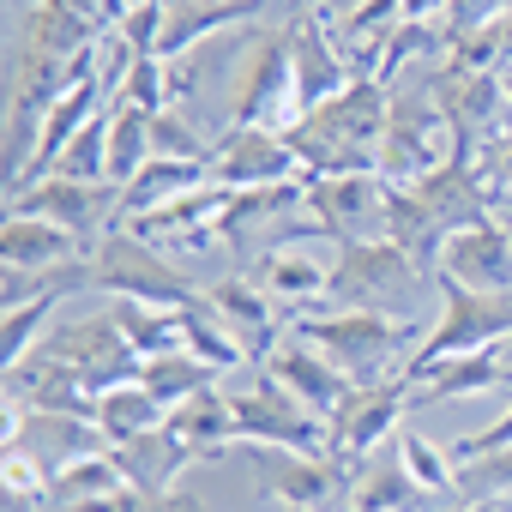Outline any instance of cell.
Here are the masks:
<instances>
[{
    "instance_id": "49",
    "label": "cell",
    "mask_w": 512,
    "mask_h": 512,
    "mask_svg": "<svg viewBox=\"0 0 512 512\" xmlns=\"http://www.w3.org/2000/svg\"><path fill=\"white\" fill-rule=\"evenodd\" d=\"M500 25H506V67H512V13H506Z\"/></svg>"
},
{
    "instance_id": "11",
    "label": "cell",
    "mask_w": 512,
    "mask_h": 512,
    "mask_svg": "<svg viewBox=\"0 0 512 512\" xmlns=\"http://www.w3.org/2000/svg\"><path fill=\"white\" fill-rule=\"evenodd\" d=\"M229 127H272V133H290L302 127L296 115V73H290V25L266 31L247 55V85L235 97V115Z\"/></svg>"
},
{
    "instance_id": "9",
    "label": "cell",
    "mask_w": 512,
    "mask_h": 512,
    "mask_svg": "<svg viewBox=\"0 0 512 512\" xmlns=\"http://www.w3.org/2000/svg\"><path fill=\"white\" fill-rule=\"evenodd\" d=\"M386 199L392 181L374 175H302V205L314 211V223L326 229L332 247L344 241H380L386 235Z\"/></svg>"
},
{
    "instance_id": "15",
    "label": "cell",
    "mask_w": 512,
    "mask_h": 512,
    "mask_svg": "<svg viewBox=\"0 0 512 512\" xmlns=\"http://www.w3.org/2000/svg\"><path fill=\"white\" fill-rule=\"evenodd\" d=\"M205 302H211V308L223 314V326L235 332L247 368H266V362H272V350L284 344V320H278V302H272L260 284H253L247 272L205 284Z\"/></svg>"
},
{
    "instance_id": "35",
    "label": "cell",
    "mask_w": 512,
    "mask_h": 512,
    "mask_svg": "<svg viewBox=\"0 0 512 512\" xmlns=\"http://www.w3.org/2000/svg\"><path fill=\"white\" fill-rule=\"evenodd\" d=\"M67 296H31V302H19V308H7V332H0V350H7V368H19L43 338H49V320H55V308H61Z\"/></svg>"
},
{
    "instance_id": "52",
    "label": "cell",
    "mask_w": 512,
    "mask_h": 512,
    "mask_svg": "<svg viewBox=\"0 0 512 512\" xmlns=\"http://www.w3.org/2000/svg\"><path fill=\"white\" fill-rule=\"evenodd\" d=\"M314 512H326V506H314Z\"/></svg>"
},
{
    "instance_id": "19",
    "label": "cell",
    "mask_w": 512,
    "mask_h": 512,
    "mask_svg": "<svg viewBox=\"0 0 512 512\" xmlns=\"http://www.w3.org/2000/svg\"><path fill=\"white\" fill-rule=\"evenodd\" d=\"M253 470H260L272 500H284V512L332 506L338 488H350L332 458H308V452H284V446H260V452H253Z\"/></svg>"
},
{
    "instance_id": "44",
    "label": "cell",
    "mask_w": 512,
    "mask_h": 512,
    "mask_svg": "<svg viewBox=\"0 0 512 512\" xmlns=\"http://www.w3.org/2000/svg\"><path fill=\"white\" fill-rule=\"evenodd\" d=\"M500 446H512V410H506V416H494L488 428L464 434V440L452 446V458H458V464H470V458H488V452H500Z\"/></svg>"
},
{
    "instance_id": "12",
    "label": "cell",
    "mask_w": 512,
    "mask_h": 512,
    "mask_svg": "<svg viewBox=\"0 0 512 512\" xmlns=\"http://www.w3.org/2000/svg\"><path fill=\"white\" fill-rule=\"evenodd\" d=\"M308 241H326L320 223H308L302 235H278L260 260L247 266V278L260 284L284 314H302V308H326V290H332V266L320 260V253Z\"/></svg>"
},
{
    "instance_id": "43",
    "label": "cell",
    "mask_w": 512,
    "mask_h": 512,
    "mask_svg": "<svg viewBox=\"0 0 512 512\" xmlns=\"http://www.w3.org/2000/svg\"><path fill=\"white\" fill-rule=\"evenodd\" d=\"M79 512H175V494H145V488L127 482V488H115V494H103Z\"/></svg>"
},
{
    "instance_id": "50",
    "label": "cell",
    "mask_w": 512,
    "mask_h": 512,
    "mask_svg": "<svg viewBox=\"0 0 512 512\" xmlns=\"http://www.w3.org/2000/svg\"><path fill=\"white\" fill-rule=\"evenodd\" d=\"M500 350H506V368H512V338H506V344H500Z\"/></svg>"
},
{
    "instance_id": "16",
    "label": "cell",
    "mask_w": 512,
    "mask_h": 512,
    "mask_svg": "<svg viewBox=\"0 0 512 512\" xmlns=\"http://www.w3.org/2000/svg\"><path fill=\"white\" fill-rule=\"evenodd\" d=\"M428 211H434V223L446 229V235H458V229H482V223H494V211H488V181H482V163H476V151H452L434 175H422L416 187H410Z\"/></svg>"
},
{
    "instance_id": "17",
    "label": "cell",
    "mask_w": 512,
    "mask_h": 512,
    "mask_svg": "<svg viewBox=\"0 0 512 512\" xmlns=\"http://www.w3.org/2000/svg\"><path fill=\"white\" fill-rule=\"evenodd\" d=\"M266 374H272L284 392H296V398H302L320 422H332V416L350 404V392H356V380H350V374H344L326 350H314V344H308V338H296V332L272 350Z\"/></svg>"
},
{
    "instance_id": "33",
    "label": "cell",
    "mask_w": 512,
    "mask_h": 512,
    "mask_svg": "<svg viewBox=\"0 0 512 512\" xmlns=\"http://www.w3.org/2000/svg\"><path fill=\"white\" fill-rule=\"evenodd\" d=\"M151 157H157V151H151V115L109 103V181L127 187Z\"/></svg>"
},
{
    "instance_id": "37",
    "label": "cell",
    "mask_w": 512,
    "mask_h": 512,
    "mask_svg": "<svg viewBox=\"0 0 512 512\" xmlns=\"http://www.w3.org/2000/svg\"><path fill=\"white\" fill-rule=\"evenodd\" d=\"M49 175H67V181H109V109L61 151V163H55ZM49 175H43V181H49Z\"/></svg>"
},
{
    "instance_id": "3",
    "label": "cell",
    "mask_w": 512,
    "mask_h": 512,
    "mask_svg": "<svg viewBox=\"0 0 512 512\" xmlns=\"http://www.w3.org/2000/svg\"><path fill=\"white\" fill-rule=\"evenodd\" d=\"M386 91H392V121L380 139V175L392 187H416L422 175H434L458 151V133L428 85V67H416L410 85H386Z\"/></svg>"
},
{
    "instance_id": "26",
    "label": "cell",
    "mask_w": 512,
    "mask_h": 512,
    "mask_svg": "<svg viewBox=\"0 0 512 512\" xmlns=\"http://www.w3.org/2000/svg\"><path fill=\"white\" fill-rule=\"evenodd\" d=\"M115 458H121L127 482H133V488H145V494H175V476L193 464V452L169 434V422H163V428H151V434H139L133 446H121Z\"/></svg>"
},
{
    "instance_id": "4",
    "label": "cell",
    "mask_w": 512,
    "mask_h": 512,
    "mask_svg": "<svg viewBox=\"0 0 512 512\" xmlns=\"http://www.w3.org/2000/svg\"><path fill=\"white\" fill-rule=\"evenodd\" d=\"M440 284V320H434V332L422 338V350L398 368V380L404 386H416L434 362H446V356H476V350H500L506 338H512V290L506 296H482V290H464V284H446V278H434Z\"/></svg>"
},
{
    "instance_id": "22",
    "label": "cell",
    "mask_w": 512,
    "mask_h": 512,
    "mask_svg": "<svg viewBox=\"0 0 512 512\" xmlns=\"http://www.w3.org/2000/svg\"><path fill=\"white\" fill-rule=\"evenodd\" d=\"M494 386H512L506 350L446 356V362H434V368H428V374L410 386V404H452V398H470V392H494Z\"/></svg>"
},
{
    "instance_id": "18",
    "label": "cell",
    "mask_w": 512,
    "mask_h": 512,
    "mask_svg": "<svg viewBox=\"0 0 512 512\" xmlns=\"http://www.w3.org/2000/svg\"><path fill=\"white\" fill-rule=\"evenodd\" d=\"M434 278L464 284V290H482V296H506V290H512V229L482 223V229L446 235Z\"/></svg>"
},
{
    "instance_id": "31",
    "label": "cell",
    "mask_w": 512,
    "mask_h": 512,
    "mask_svg": "<svg viewBox=\"0 0 512 512\" xmlns=\"http://www.w3.org/2000/svg\"><path fill=\"white\" fill-rule=\"evenodd\" d=\"M139 386H145L163 410H175V404H187L193 392L217 386V368L199 362V356H187V350H169V356H151V362L139 368Z\"/></svg>"
},
{
    "instance_id": "41",
    "label": "cell",
    "mask_w": 512,
    "mask_h": 512,
    "mask_svg": "<svg viewBox=\"0 0 512 512\" xmlns=\"http://www.w3.org/2000/svg\"><path fill=\"white\" fill-rule=\"evenodd\" d=\"M163 25H169V0H145V7H133V13L115 25V37H121L133 55H157V43H163Z\"/></svg>"
},
{
    "instance_id": "40",
    "label": "cell",
    "mask_w": 512,
    "mask_h": 512,
    "mask_svg": "<svg viewBox=\"0 0 512 512\" xmlns=\"http://www.w3.org/2000/svg\"><path fill=\"white\" fill-rule=\"evenodd\" d=\"M0 482H7V512H25V500H49V470L25 452L0 458Z\"/></svg>"
},
{
    "instance_id": "45",
    "label": "cell",
    "mask_w": 512,
    "mask_h": 512,
    "mask_svg": "<svg viewBox=\"0 0 512 512\" xmlns=\"http://www.w3.org/2000/svg\"><path fill=\"white\" fill-rule=\"evenodd\" d=\"M452 0H404V25H446Z\"/></svg>"
},
{
    "instance_id": "25",
    "label": "cell",
    "mask_w": 512,
    "mask_h": 512,
    "mask_svg": "<svg viewBox=\"0 0 512 512\" xmlns=\"http://www.w3.org/2000/svg\"><path fill=\"white\" fill-rule=\"evenodd\" d=\"M163 422H169V410H163L139 380H127V386H115V392H103V398H97V410H91V428L103 434V446H109V452L133 446L139 434H151V428H163Z\"/></svg>"
},
{
    "instance_id": "28",
    "label": "cell",
    "mask_w": 512,
    "mask_h": 512,
    "mask_svg": "<svg viewBox=\"0 0 512 512\" xmlns=\"http://www.w3.org/2000/svg\"><path fill=\"white\" fill-rule=\"evenodd\" d=\"M175 320H181V350H187V356L211 362L217 374H223V368H247V362H241L235 332H229V326H223V314L205 302V290H193V302H181V308H175Z\"/></svg>"
},
{
    "instance_id": "51",
    "label": "cell",
    "mask_w": 512,
    "mask_h": 512,
    "mask_svg": "<svg viewBox=\"0 0 512 512\" xmlns=\"http://www.w3.org/2000/svg\"><path fill=\"white\" fill-rule=\"evenodd\" d=\"M500 512H512V494H506V500H500Z\"/></svg>"
},
{
    "instance_id": "46",
    "label": "cell",
    "mask_w": 512,
    "mask_h": 512,
    "mask_svg": "<svg viewBox=\"0 0 512 512\" xmlns=\"http://www.w3.org/2000/svg\"><path fill=\"white\" fill-rule=\"evenodd\" d=\"M458 512H500V500H464Z\"/></svg>"
},
{
    "instance_id": "30",
    "label": "cell",
    "mask_w": 512,
    "mask_h": 512,
    "mask_svg": "<svg viewBox=\"0 0 512 512\" xmlns=\"http://www.w3.org/2000/svg\"><path fill=\"white\" fill-rule=\"evenodd\" d=\"M115 488H127V470H121L115 452H91V458H79V464L49 476V500L67 506V512H79V506H91V500H103Z\"/></svg>"
},
{
    "instance_id": "34",
    "label": "cell",
    "mask_w": 512,
    "mask_h": 512,
    "mask_svg": "<svg viewBox=\"0 0 512 512\" xmlns=\"http://www.w3.org/2000/svg\"><path fill=\"white\" fill-rule=\"evenodd\" d=\"M398 458H404V470L416 476V488H422V494H452V488H458V458H452V452H440L428 434L398 428Z\"/></svg>"
},
{
    "instance_id": "14",
    "label": "cell",
    "mask_w": 512,
    "mask_h": 512,
    "mask_svg": "<svg viewBox=\"0 0 512 512\" xmlns=\"http://www.w3.org/2000/svg\"><path fill=\"white\" fill-rule=\"evenodd\" d=\"M290 73H296V115L308 121L338 91H350V61L332 37V13H296L290 19Z\"/></svg>"
},
{
    "instance_id": "1",
    "label": "cell",
    "mask_w": 512,
    "mask_h": 512,
    "mask_svg": "<svg viewBox=\"0 0 512 512\" xmlns=\"http://www.w3.org/2000/svg\"><path fill=\"white\" fill-rule=\"evenodd\" d=\"M386 121H392V91L380 79H350V91H338L326 109H314L284 139L302 175H374Z\"/></svg>"
},
{
    "instance_id": "20",
    "label": "cell",
    "mask_w": 512,
    "mask_h": 512,
    "mask_svg": "<svg viewBox=\"0 0 512 512\" xmlns=\"http://www.w3.org/2000/svg\"><path fill=\"white\" fill-rule=\"evenodd\" d=\"M272 7H278V0H169V25H163L157 55L175 61V55H187V49L223 37V31H241V25H253V19H266Z\"/></svg>"
},
{
    "instance_id": "5",
    "label": "cell",
    "mask_w": 512,
    "mask_h": 512,
    "mask_svg": "<svg viewBox=\"0 0 512 512\" xmlns=\"http://www.w3.org/2000/svg\"><path fill=\"white\" fill-rule=\"evenodd\" d=\"M91 284L109 290L115 302H145V308H181V302H193L187 272L169 260L163 247L139 241L127 223H115V229L91 247Z\"/></svg>"
},
{
    "instance_id": "36",
    "label": "cell",
    "mask_w": 512,
    "mask_h": 512,
    "mask_svg": "<svg viewBox=\"0 0 512 512\" xmlns=\"http://www.w3.org/2000/svg\"><path fill=\"white\" fill-rule=\"evenodd\" d=\"M109 103L139 109V115H163V109L175 103V91H169V61H163V55H139L133 73L121 79V91H115Z\"/></svg>"
},
{
    "instance_id": "2",
    "label": "cell",
    "mask_w": 512,
    "mask_h": 512,
    "mask_svg": "<svg viewBox=\"0 0 512 512\" xmlns=\"http://www.w3.org/2000/svg\"><path fill=\"white\" fill-rule=\"evenodd\" d=\"M290 332L308 338L314 350H326L356 386H380L398 380V368L422 350V320L410 314H386V308H302L290 314Z\"/></svg>"
},
{
    "instance_id": "23",
    "label": "cell",
    "mask_w": 512,
    "mask_h": 512,
    "mask_svg": "<svg viewBox=\"0 0 512 512\" xmlns=\"http://www.w3.org/2000/svg\"><path fill=\"white\" fill-rule=\"evenodd\" d=\"M169 434L193 452V458H223L229 446H235V404H229V392L223 386H205V392H193L187 404H175L169 410Z\"/></svg>"
},
{
    "instance_id": "48",
    "label": "cell",
    "mask_w": 512,
    "mask_h": 512,
    "mask_svg": "<svg viewBox=\"0 0 512 512\" xmlns=\"http://www.w3.org/2000/svg\"><path fill=\"white\" fill-rule=\"evenodd\" d=\"M500 91H506V103H512V67H500Z\"/></svg>"
},
{
    "instance_id": "39",
    "label": "cell",
    "mask_w": 512,
    "mask_h": 512,
    "mask_svg": "<svg viewBox=\"0 0 512 512\" xmlns=\"http://www.w3.org/2000/svg\"><path fill=\"white\" fill-rule=\"evenodd\" d=\"M151 151L157 157H181V163H211V145L193 133V121H181L175 109L151 115Z\"/></svg>"
},
{
    "instance_id": "27",
    "label": "cell",
    "mask_w": 512,
    "mask_h": 512,
    "mask_svg": "<svg viewBox=\"0 0 512 512\" xmlns=\"http://www.w3.org/2000/svg\"><path fill=\"white\" fill-rule=\"evenodd\" d=\"M386 241H392V247H404L410 260L434 278L440 247H446V229L434 223V211H428L410 187H392V199H386Z\"/></svg>"
},
{
    "instance_id": "6",
    "label": "cell",
    "mask_w": 512,
    "mask_h": 512,
    "mask_svg": "<svg viewBox=\"0 0 512 512\" xmlns=\"http://www.w3.org/2000/svg\"><path fill=\"white\" fill-rule=\"evenodd\" d=\"M428 272L410 260L404 247H392L386 235L380 241H344L338 260H332V290H326V308H386L410 290H422Z\"/></svg>"
},
{
    "instance_id": "38",
    "label": "cell",
    "mask_w": 512,
    "mask_h": 512,
    "mask_svg": "<svg viewBox=\"0 0 512 512\" xmlns=\"http://www.w3.org/2000/svg\"><path fill=\"white\" fill-rule=\"evenodd\" d=\"M458 494H464V500H506V494H512V446L458 464Z\"/></svg>"
},
{
    "instance_id": "8",
    "label": "cell",
    "mask_w": 512,
    "mask_h": 512,
    "mask_svg": "<svg viewBox=\"0 0 512 512\" xmlns=\"http://www.w3.org/2000/svg\"><path fill=\"white\" fill-rule=\"evenodd\" d=\"M404 410H410V386L404 380H380V386H356L350 392V404L326 422V458L338 464L344 482H356L362 464L380 452V440L404 428Z\"/></svg>"
},
{
    "instance_id": "47",
    "label": "cell",
    "mask_w": 512,
    "mask_h": 512,
    "mask_svg": "<svg viewBox=\"0 0 512 512\" xmlns=\"http://www.w3.org/2000/svg\"><path fill=\"white\" fill-rule=\"evenodd\" d=\"M175 512H205V506H199L193 494H175Z\"/></svg>"
},
{
    "instance_id": "24",
    "label": "cell",
    "mask_w": 512,
    "mask_h": 512,
    "mask_svg": "<svg viewBox=\"0 0 512 512\" xmlns=\"http://www.w3.org/2000/svg\"><path fill=\"white\" fill-rule=\"evenodd\" d=\"M211 181V163H181V157H151L127 187H121V223H133V217H145V211H157V205H169V199H181V193H193V187H205Z\"/></svg>"
},
{
    "instance_id": "13",
    "label": "cell",
    "mask_w": 512,
    "mask_h": 512,
    "mask_svg": "<svg viewBox=\"0 0 512 512\" xmlns=\"http://www.w3.org/2000/svg\"><path fill=\"white\" fill-rule=\"evenodd\" d=\"M211 181L235 187V193H247V187H290V181H302V163H296L290 139L272 133V127H223L211 139Z\"/></svg>"
},
{
    "instance_id": "21",
    "label": "cell",
    "mask_w": 512,
    "mask_h": 512,
    "mask_svg": "<svg viewBox=\"0 0 512 512\" xmlns=\"http://www.w3.org/2000/svg\"><path fill=\"white\" fill-rule=\"evenodd\" d=\"M73 260H91V247L73 229L7 211V229H0V266L7 272H55V266H73Z\"/></svg>"
},
{
    "instance_id": "29",
    "label": "cell",
    "mask_w": 512,
    "mask_h": 512,
    "mask_svg": "<svg viewBox=\"0 0 512 512\" xmlns=\"http://www.w3.org/2000/svg\"><path fill=\"white\" fill-rule=\"evenodd\" d=\"M428 494L416 488V476L404 470V458H368L362 476L350 482V512H416Z\"/></svg>"
},
{
    "instance_id": "42",
    "label": "cell",
    "mask_w": 512,
    "mask_h": 512,
    "mask_svg": "<svg viewBox=\"0 0 512 512\" xmlns=\"http://www.w3.org/2000/svg\"><path fill=\"white\" fill-rule=\"evenodd\" d=\"M506 13H512V0H452L440 31H482V25H500Z\"/></svg>"
},
{
    "instance_id": "32",
    "label": "cell",
    "mask_w": 512,
    "mask_h": 512,
    "mask_svg": "<svg viewBox=\"0 0 512 512\" xmlns=\"http://www.w3.org/2000/svg\"><path fill=\"white\" fill-rule=\"evenodd\" d=\"M109 314H115V326H121V338H127V350H133L139 362H151V356H169V350H181V320H175V308H145V302H115Z\"/></svg>"
},
{
    "instance_id": "7",
    "label": "cell",
    "mask_w": 512,
    "mask_h": 512,
    "mask_svg": "<svg viewBox=\"0 0 512 512\" xmlns=\"http://www.w3.org/2000/svg\"><path fill=\"white\" fill-rule=\"evenodd\" d=\"M229 404H235V440L326 458V422H320L296 392H284L266 368H260V380H253V386L229 392Z\"/></svg>"
},
{
    "instance_id": "10",
    "label": "cell",
    "mask_w": 512,
    "mask_h": 512,
    "mask_svg": "<svg viewBox=\"0 0 512 512\" xmlns=\"http://www.w3.org/2000/svg\"><path fill=\"white\" fill-rule=\"evenodd\" d=\"M7 211H13V217L61 223V229H73L85 247H97V241L121 223V187H115V181H67V175H49V181L13 193Z\"/></svg>"
}]
</instances>
